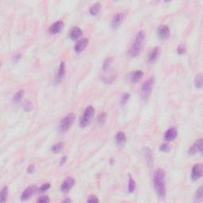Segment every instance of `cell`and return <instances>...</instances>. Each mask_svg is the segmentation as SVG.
Here are the masks:
<instances>
[{
	"label": "cell",
	"instance_id": "obj_1",
	"mask_svg": "<svg viewBox=\"0 0 203 203\" xmlns=\"http://www.w3.org/2000/svg\"><path fill=\"white\" fill-rule=\"evenodd\" d=\"M165 176V172L161 168L157 169L154 173L153 182H154L155 191L160 199H164L166 197Z\"/></svg>",
	"mask_w": 203,
	"mask_h": 203
},
{
	"label": "cell",
	"instance_id": "obj_2",
	"mask_svg": "<svg viewBox=\"0 0 203 203\" xmlns=\"http://www.w3.org/2000/svg\"><path fill=\"white\" fill-rule=\"evenodd\" d=\"M144 40H145V33L144 31H140L137 33L133 44L130 45V49L128 50V55L130 57L134 58L138 56L143 48Z\"/></svg>",
	"mask_w": 203,
	"mask_h": 203
},
{
	"label": "cell",
	"instance_id": "obj_3",
	"mask_svg": "<svg viewBox=\"0 0 203 203\" xmlns=\"http://www.w3.org/2000/svg\"><path fill=\"white\" fill-rule=\"evenodd\" d=\"M76 118V116L73 113H68V114L65 116L61 120L59 126V132L60 133H64L67 132L68 130L72 127V124L74 123V121Z\"/></svg>",
	"mask_w": 203,
	"mask_h": 203
},
{
	"label": "cell",
	"instance_id": "obj_4",
	"mask_svg": "<svg viewBox=\"0 0 203 203\" xmlns=\"http://www.w3.org/2000/svg\"><path fill=\"white\" fill-rule=\"evenodd\" d=\"M153 85H154V79L153 78H149L142 84L140 92H141V99L144 101H147L149 99L152 90Z\"/></svg>",
	"mask_w": 203,
	"mask_h": 203
},
{
	"label": "cell",
	"instance_id": "obj_5",
	"mask_svg": "<svg viewBox=\"0 0 203 203\" xmlns=\"http://www.w3.org/2000/svg\"><path fill=\"white\" fill-rule=\"evenodd\" d=\"M94 114H95V109L92 106H89L86 108L84 110L83 116L81 117L79 120V126L81 128H85L89 123L90 122L91 119L93 118Z\"/></svg>",
	"mask_w": 203,
	"mask_h": 203
},
{
	"label": "cell",
	"instance_id": "obj_6",
	"mask_svg": "<svg viewBox=\"0 0 203 203\" xmlns=\"http://www.w3.org/2000/svg\"><path fill=\"white\" fill-rule=\"evenodd\" d=\"M126 11H122V12H119L113 16V19L111 21V28L113 29H117L119 28L121 23L124 21L125 18H126Z\"/></svg>",
	"mask_w": 203,
	"mask_h": 203
},
{
	"label": "cell",
	"instance_id": "obj_7",
	"mask_svg": "<svg viewBox=\"0 0 203 203\" xmlns=\"http://www.w3.org/2000/svg\"><path fill=\"white\" fill-rule=\"evenodd\" d=\"M202 176V164H198L193 167L191 172V179L193 181H197Z\"/></svg>",
	"mask_w": 203,
	"mask_h": 203
},
{
	"label": "cell",
	"instance_id": "obj_8",
	"mask_svg": "<svg viewBox=\"0 0 203 203\" xmlns=\"http://www.w3.org/2000/svg\"><path fill=\"white\" fill-rule=\"evenodd\" d=\"M75 184V179L72 177H68L60 186V191L63 193H68Z\"/></svg>",
	"mask_w": 203,
	"mask_h": 203
},
{
	"label": "cell",
	"instance_id": "obj_9",
	"mask_svg": "<svg viewBox=\"0 0 203 203\" xmlns=\"http://www.w3.org/2000/svg\"><path fill=\"white\" fill-rule=\"evenodd\" d=\"M202 147H203V143H202V139L200 138L197 141L191 146V148H189V155H194L196 153L202 152Z\"/></svg>",
	"mask_w": 203,
	"mask_h": 203
},
{
	"label": "cell",
	"instance_id": "obj_10",
	"mask_svg": "<svg viewBox=\"0 0 203 203\" xmlns=\"http://www.w3.org/2000/svg\"><path fill=\"white\" fill-rule=\"evenodd\" d=\"M36 191L37 187L35 186H30V187H27L22 192V196H21V200L22 201H26V200L29 199L36 193Z\"/></svg>",
	"mask_w": 203,
	"mask_h": 203
},
{
	"label": "cell",
	"instance_id": "obj_11",
	"mask_svg": "<svg viewBox=\"0 0 203 203\" xmlns=\"http://www.w3.org/2000/svg\"><path fill=\"white\" fill-rule=\"evenodd\" d=\"M157 34L162 40H166L170 36V29L166 25H161L157 29Z\"/></svg>",
	"mask_w": 203,
	"mask_h": 203
},
{
	"label": "cell",
	"instance_id": "obj_12",
	"mask_svg": "<svg viewBox=\"0 0 203 203\" xmlns=\"http://www.w3.org/2000/svg\"><path fill=\"white\" fill-rule=\"evenodd\" d=\"M87 45H88V40H87V38H82V39H80L76 42V45L74 47V50H75L76 53H80L81 52H83L86 49Z\"/></svg>",
	"mask_w": 203,
	"mask_h": 203
},
{
	"label": "cell",
	"instance_id": "obj_13",
	"mask_svg": "<svg viewBox=\"0 0 203 203\" xmlns=\"http://www.w3.org/2000/svg\"><path fill=\"white\" fill-rule=\"evenodd\" d=\"M64 27V22L62 21H57L54 22L49 28V33L50 34H56L61 31Z\"/></svg>",
	"mask_w": 203,
	"mask_h": 203
},
{
	"label": "cell",
	"instance_id": "obj_14",
	"mask_svg": "<svg viewBox=\"0 0 203 203\" xmlns=\"http://www.w3.org/2000/svg\"><path fill=\"white\" fill-rule=\"evenodd\" d=\"M143 157L144 160L148 166H151L153 163V154L152 152L148 148H144L143 149Z\"/></svg>",
	"mask_w": 203,
	"mask_h": 203
},
{
	"label": "cell",
	"instance_id": "obj_15",
	"mask_svg": "<svg viewBox=\"0 0 203 203\" xmlns=\"http://www.w3.org/2000/svg\"><path fill=\"white\" fill-rule=\"evenodd\" d=\"M178 132H177L175 128H170L169 130H167V132L164 134V139L167 141H171L174 140L177 137Z\"/></svg>",
	"mask_w": 203,
	"mask_h": 203
},
{
	"label": "cell",
	"instance_id": "obj_16",
	"mask_svg": "<svg viewBox=\"0 0 203 203\" xmlns=\"http://www.w3.org/2000/svg\"><path fill=\"white\" fill-rule=\"evenodd\" d=\"M82 34H83V31L79 27H73L69 31V37L73 41H76L78 38L82 36Z\"/></svg>",
	"mask_w": 203,
	"mask_h": 203
},
{
	"label": "cell",
	"instance_id": "obj_17",
	"mask_svg": "<svg viewBox=\"0 0 203 203\" xmlns=\"http://www.w3.org/2000/svg\"><path fill=\"white\" fill-rule=\"evenodd\" d=\"M66 67H65V63L64 62H61L60 64L59 69H58L57 74H56V81L57 83L60 82V81L63 79V78L65 76V72H66Z\"/></svg>",
	"mask_w": 203,
	"mask_h": 203
},
{
	"label": "cell",
	"instance_id": "obj_18",
	"mask_svg": "<svg viewBox=\"0 0 203 203\" xmlns=\"http://www.w3.org/2000/svg\"><path fill=\"white\" fill-rule=\"evenodd\" d=\"M143 76H144L143 72H141V71H136V72H132V73L130 74V81H131V83H137L142 79Z\"/></svg>",
	"mask_w": 203,
	"mask_h": 203
},
{
	"label": "cell",
	"instance_id": "obj_19",
	"mask_svg": "<svg viewBox=\"0 0 203 203\" xmlns=\"http://www.w3.org/2000/svg\"><path fill=\"white\" fill-rule=\"evenodd\" d=\"M115 141L118 146H122L126 144V137L124 132H118L115 137Z\"/></svg>",
	"mask_w": 203,
	"mask_h": 203
},
{
	"label": "cell",
	"instance_id": "obj_20",
	"mask_svg": "<svg viewBox=\"0 0 203 203\" xmlns=\"http://www.w3.org/2000/svg\"><path fill=\"white\" fill-rule=\"evenodd\" d=\"M159 54H160V48L159 47H155L154 49L148 54V62H150V63L154 62L157 59V57H158Z\"/></svg>",
	"mask_w": 203,
	"mask_h": 203
},
{
	"label": "cell",
	"instance_id": "obj_21",
	"mask_svg": "<svg viewBox=\"0 0 203 203\" xmlns=\"http://www.w3.org/2000/svg\"><path fill=\"white\" fill-rule=\"evenodd\" d=\"M24 95V91L23 90H18L15 95H14V98L12 99V103L14 105H18L19 104V103L22 101V98H23Z\"/></svg>",
	"mask_w": 203,
	"mask_h": 203
},
{
	"label": "cell",
	"instance_id": "obj_22",
	"mask_svg": "<svg viewBox=\"0 0 203 203\" xmlns=\"http://www.w3.org/2000/svg\"><path fill=\"white\" fill-rule=\"evenodd\" d=\"M100 10L101 4L99 3V2H95V3L91 6L90 11H89V13H90V15H93V16H95V15H97L98 14H99Z\"/></svg>",
	"mask_w": 203,
	"mask_h": 203
},
{
	"label": "cell",
	"instance_id": "obj_23",
	"mask_svg": "<svg viewBox=\"0 0 203 203\" xmlns=\"http://www.w3.org/2000/svg\"><path fill=\"white\" fill-rule=\"evenodd\" d=\"M113 63V58L112 57H107L104 60L103 64V72H106L108 71H110V68H111V64Z\"/></svg>",
	"mask_w": 203,
	"mask_h": 203
},
{
	"label": "cell",
	"instance_id": "obj_24",
	"mask_svg": "<svg viewBox=\"0 0 203 203\" xmlns=\"http://www.w3.org/2000/svg\"><path fill=\"white\" fill-rule=\"evenodd\" d=\"M194 86L198 89L202 88V75L201 74H198L194 78Z\"/></svg>",
	"mask_w": 203,
	"mask_h": 203
},
{
	"label": "cell",
	"instance_id": "obj_25",
	"mask_svg": "<svg viewBox=\"0 0 203 203\" xmlns=\"http://www.w3.org/2000/svg\"><path fill=\"white\" fill-rule=\"evenodd\" d=\"M64 147V142H59L57 144H55L52 145V151L54 153H59L63 150Z\"/></svg>",
	"mask_w": 203,
	"mask_h": 203
},
{
	"label": "cell",
	"instance_id": "obj_26",
	"mask_svg": "<svg viewBox=\"0 0 203 203\" xmlns=\"http://www.w3.org/2000/svg\"><path fill=\"white\" fill-rule=\"evenodd\" d=\"M8 197V187L7 186L3 187L1 191V194H0V200H1V202L4 203L7 199Z\"/></svg>",
	"mask_w": 203,
	"mask_h": 203
},
{
	"label": "cell",
	"instance_id": "obj_27",
	"mask_svg": "<svg viewBox=\"0 0 203 203\" xmlns=\"http://www.w3.org/2000/svg\"><path fill=\"white\" fill-rule=\"evenodd\" d=\"M202 197H203V188L202 187H200L198 189V191L196 192L195 194V197H194V201H201L202 200Z\"/></svg>",
	"mask_w": 203,
	"mask_h": 203
},
{
	"label": "cell",
	"instance_id": "obj_28",
	"mask_svg": "<svg viewBox=\"0 0 203 203\" xmlns=\"http://www.w3.org/2000/svg\"><path fill=\"white\" fill-rule=\"evenodd\" d=\"M136 189V182L130 177V179H129V184H128V191L130 193H133Z\"/></svg>",
	"mask_w": 203,
	"mask_h": 203
},
{
	"label": "cell",
	"instance_id": "obj_29",
	"mask_svg": "<svg viewBox=\"0 0 203 203\" xmlns=\"http://www.w3.org/2000/svg\"><path fill=\"white\" fill-rule=\"evenodd\" d=\"M130 98V93H124L121 95V106H125L126 104L129 99Z\"/></svg>",
	"mask_w": 203,
	"mask_h": 203
},
{
	"label": "cell",
	"instance_id": "obj_30",
	"mask_svg": "<svg viewBox=\"0 0 203 203\" xmlns=\"http://www.w3.org/2000/svg\"><path fill=\"white\" fill-rule=\"evenodd\" d=\"M106 117H107V115H106V113H99V117H98V123L100 125H103L106 121Z\"/></svg>",
	"mask_w": 203,
	"mask_h": 203
},
{
	"label": "cell",
	"instance_id": "obj_31",
	"mask_svg": "<svg viewBox=\"0 0 203 203\" xmlns=\"http://www.w3.org/2000/svg\"><path fill=\"white\" fill-rule=\"evenodd\" d=\"M50 187L51 186L49 183H45L40 187V188L38 189V191H39L40 193H43V192H45V191H48V190L50 188Z\"/></svg>",
	"mask_w": 203,
	"mask_h": 203
},
{
	"label": "cell",
	"instance_id": "obj_32",
	"mask_svg": "<svg viewBox=\"0 0 203 203\" xmlns=\"http://www.w3.org/2000/svg\"><path fill=\"white\" fill-rule=\"evenodd\" d=\"M171 150V147L167 144H163L160 146V151L164 152H168Z\"/></svg>",
	"mask_w": 203,
	"mask_h": 203
},
{
	"label": "cell",
	"instance_id": "obj_33",
	"mask_svg": "<svg viewBox=\"0 0 203 203\" xmlns=\"http://www.w3.org/2000/svg\"><path fill=\"white\" fill-rule=\"evenodd\" d=\"M186 52V48L183 45H179V47L177 48V53L179 54V55H183V54L185 53Z\"/></svg>",
	"mask_w": 203,
	"mask_h": 203
},
{
	"label": "cell",
	"instance_id": "obj_34",
	"mask_svg": "<svg viewBox=\"0 0 203 203\" xmlns=\"http://www.w3.org/2000/svg\"><path fill=\"white\" fill-rule=\"evenodd\" d=\"M38 201L41 203H47L50 201V199H49L48 196H42V197H40V198H38Z\"/></svg>",
	"mask_w": 203,
	"mask_h": 203
},
{
	"label": "cell",
	"instance_id": "obj_35",
	"mask_svg": "<svg viewBox=\"0 0 203 203\" xmlns=\"http://www.w3.org/2000/svg\"><path fill=\"white\" fill-rule=\"evenodd\" d=\"M86 201H87V202H99V199H98V198L96 197V196L91 195L87 198Z\"/></svg>",
	"mask_w": 203,
	"mask_h": 203
},
{
	"label": "cell",
	"instance_id": "obj_36",
	"mask_svg": "<svg viewBox=\"0 0 203 203\" xmlns=\"http://www.w3.org/2000/svg\"><path fill=\"white\" fill-rule=\"evenodd\" d=\"M24 110H25V111H28V112L32 110V106H31L29 102H26V103H25V106H24Z\"/></svg>",
	"mask_w": 203,
	"mask_h": 203
},
{
	"label": "cell",
	"instance_id": "obj_37",
	"mask_svg": "<svg viewBox=\"0 0 203 203\" xmlns=\"http://www.w3.org/2000/svg\"><path fill=\"white\" fill-rule=\"evenodd\" d=\"M35 171V166L33 164H30V165L27 168V172L29 173V174H32V173L34 172Z\"/></svg>",
	"mask_w": 203,
	"mask_h": 203
},
{
	"label": "cell",
	"instance_id": "obj_38",
	"mask_svg": "<svg viewBox=\"0 0 203 203\" xmlns=\"http://www.w3.org/2000/svg\"><path fill=\"white\" fill-rule=\"evenodd\" d=\"M20 59H21V54H17L16 56L13 57V61L15 63H17Z\"/></svg>",
	"mask_w": 203,
	"mask_h": 203
},
{
	"label": "cell",
	"instance_id": "obj_39",
	"mask_svg": "<svg viewBox=\"0 0 203 203\" xmlns=\"http://www.w3.org/2000/svg\"><path fill=\"white\" fill-rule=\"evenodd\" d=\"M66 160H67V157H62L61 160H60V165L62 166L63 164H64V163L66 162Z\"/></svg>",
	"mask_w": 203,
	"mask_h": 203
},
{
	"label": "cell",
	"instance_id": "obj_40",
	"mask_svg": "<svg viewBox=\"0 0 203 203\" xmlns=\"http://www.w3.org/2000/svg\"><path fill=\"white\" fill-rule=\"evenodd\" d=\"M62 202L63 203H65V202H72V200L70 199V198H65V199H64L63 201H62Z\"/></svg>",
	"mask_w": 203,
	"mask_h": 203
}]
</instances>
